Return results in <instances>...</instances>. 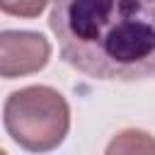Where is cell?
<instances>
[{"label":"cell","mask_w":155,"mask_h":155,"mask_svg":"<svg viewBox=\"0 0 155 155\" xmlns=\"http://www.w3.org/2000/svg\"><path fill=\"white\" fill-rule=\"evenodd\" d=\"M46 2L48 0H0V12L12 15V17L31 19V17H39L44 12Z\"/></svg>","instance_id":"obj_4"},{"label":"cell","mask_w":155,"mask_h":155,"mask_svg":"<svg viewBox=\"0 0 155 155\" xmlns=\"http://www.w3.org/2000/svg\"><path fill=\"white\" fill-rule=\"evenodd\" d=\"M7 136L31 153L58 148L70 128V107L65 97L46 85L15 90L2 109Z\"/></svg>","instance_id":"obj_2"},{"label":"cell","mask_w":155,"mask_h":155,"mask_svg":"<svg viewBox=\"0 0 155 155\" xmlns=\"http://www.w3.org/2000/svg\"><path fill=\"white\" fill-rule=\"evenodd\" d=\"M61 56L94 80H145L155 70V0H53Z\"/></svg>","instance_id":"obj_1"},{"label":"cell","mask_w":155,"mask_h":155,"mask_svg":"<svg viewBox=\"0 0 155 155\" xmlns=\"http://www.w3.org/2000/svg\"><path fill=\"white\" fill-rule=\"evenodd\" d=\"M51 44L39 31L5 29L0 31V78H24L46 68Z\"/></svg>","instance_id":"obj_3"}]
</instances>
